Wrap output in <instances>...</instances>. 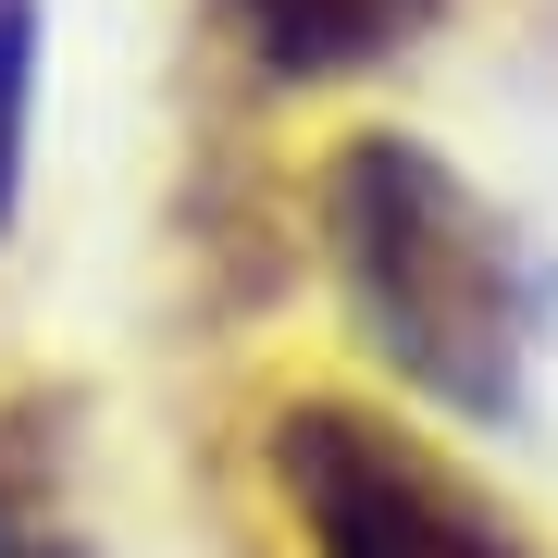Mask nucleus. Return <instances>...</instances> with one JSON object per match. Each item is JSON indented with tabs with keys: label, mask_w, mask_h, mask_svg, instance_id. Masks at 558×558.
<instances>
[{
	"label": "nucleus",
	"mask_w": 558,
	"mask_h": 558,
	"mask_svg": "<svg viewBox=\"0 0 558 558\" xmlns=\"http://www.w3.org/2000/svg\"><path fill=\"white\" fill-rule=\"evenodd\" d=\"M323 260H336L360 336L422 398L497 410L521 385V260L509 223L410 137H348L323 161Z\"/></svg>",
	"instance_id": "1"
},
{
	"label": "nucleus",
	"mask_w": 558,
	"mask_h": 558,
	"mask_svg": "<svg viewBox=\"0 0 558 558\" xmlns=\"http://www.w3.org/2000/svg\"><path fill=\"white\" fill-rule=\"evenodd\" d=\"M260 459H274V497L299 509L311 558H521V534L435 447L360 398H286Z\"/></svg>",
	"instance_id": "2"
},
{
	"label": "nucleus",
	"mask_w": 558,
	"mask_h": 558,
	"mask_svg": "<svg viewBox=\"0 0 558 558\" xmlns=\"http://www.w3.org/2000/svg\"><path fill=\"white\" fill-rule=\"evenodd\" d=\"M223 13L248 25V50L274 75H360V62H385L398 38H422L435 0H223Z\"/></svg>",
	"instance_id": "3"
},
{
	"label": "nucleus",
	"mask_w": 558,
	"mask_h": 558,
	"mask_svg": "<svg viewBox=\"0 0 558 558\" xmlns=\"http://www.w3.org/2000/svg\"><path fill=\"white\" fill-rule=\"evenodd\" d=\"M25 100H38V0H0V223L25 186Z\"/></svg>",
	"instance_id": "4"
}]
</instances>
